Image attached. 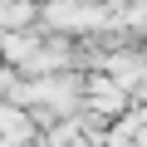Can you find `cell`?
<instances>
[{"label": "cell", "mask_w": 147, "mask_h": 147, "mask_svg": "<svg viewBox=\"0 0 147 147\" xmlns=\"http://www.w3.org/2000/svg\"><path fill=\"white\" fill-rule=\"evenodd\" d=\"M84 108L93 113V118H118L123 108H127V88L113 79V74H88V93H84Z\"/></svg>", "instance_id": "1"}]
</instances>
